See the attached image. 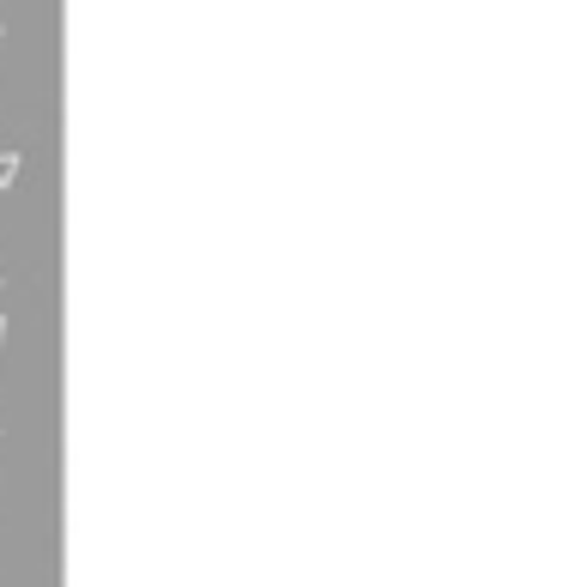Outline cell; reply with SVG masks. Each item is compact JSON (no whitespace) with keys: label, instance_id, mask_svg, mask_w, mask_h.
<instances>
[{"label":"cell","instance_id":"cell-1","mask_svg":"<svg viewBox=\"0 0 563 587\" xmlns=\"http://www.w3.org/2000/svg\"><path fill=\"white\" fill-rule=\"evenodd\" d=\"M19 170H24V158H19V151H0V188H12V182H19Z\"/></svg>","mask_w":563,"mask_h":587},{"label":"cell","instance_id":"cell-2","mask_svg":"<svg viewBox=\"0 0 563 587\" xmlns=\"http://www.w3.org/2000/svg\"><path fill=\"white\" fill-rule=\"evenodd\" d=\"M0 346H7V315H0Z\"/></svg>","mask_w":563,"mask_h":587}]
</instances>
